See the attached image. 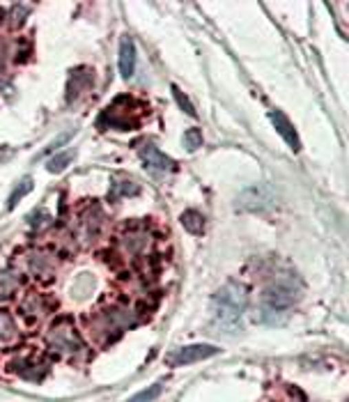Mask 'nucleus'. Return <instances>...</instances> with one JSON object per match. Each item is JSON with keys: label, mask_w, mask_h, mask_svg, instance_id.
I'll return each instance as SVG.
<instances>
[{"label": "nucleus", "mask_w": 349, "mask_h": 402, "mask_svg": "<svg viewBox=\"0 0 349 402\" xmlns=\"http://www.w3.org/2000/svg\"><path fill=\"white\" fill-rule=\"evenodd\" d=\"M163 391V381H154L147 388H142L140 393H136L134 398H129V402H154Z\"/></svg>", "instance_id": "9"}, {"label": "nucleus", "mask_w": 349, "mask_h": 402, "mask_svg": "<svg viewBox=\"0 0 349 402\" xmlns=\"http://www.w3.org/2000/svg\"><path fill=\"white\" fill-rule=\"evenodd\" d=\"M297 302V290H294L292 281H273L262 295V306H260V315L264 322H278L285 317L290 308Z\"/></svg>", "instance_id": "2"}, {"label": "nucleus", "mask_w": 349, "mask_h": 402, "mask_svg": "<svg viewBox=\"0 0 349 402\" xmlns=\"http://www.w3.org/2000/svg\"><path fill=\"white\" fill-rule=\"evenodd\" d=\"M184 145H187L189 152H195V149L202 145V134H200V129H189V131L184 134Z\"/></svg>", "instance_id": "14"}, {"label": "nucleus", "mask_w": 349, "mask_h": 402, "mask_svg": "<svg viewBox=\"0 0 349 402\" xmlns=\"http://www.w3.org/2000/svg\"><path fill=\"white\" fill-rule=\"evenodd\" d=\"M173 97H175L177 104L182 106V111H187V115H191V118H195L198 113H195L193 104H191V101H189V97H184L182 90H180V87H177V85H173Z\"/></svg>", "instance_id": "15"}, {"label": "nucleus", "mask_w": 349, "mask_h": 402, "mask_svg": "<svg viewBox=\"0 0 349 402\" xmlns=\"http://www.w3.org/2000/svg\"><path fill=\"white\" fill-rule=\"evenodd\" d=\"M14 322H12V317L8 313H0V343H5V340H12L14 338Z\"/></svg>", "instance_id": "12"}, {"label": "nucleus", "mask_w": 349, "mask_h": 402, "mask_svg": "<svg viewBox=\"0 0 349 402\" xmlns=\"http://www.w3.org/2000/svg\"><path fill=\"white\" fill-rule=\"evenodd\" d=\"M30 191H32V180H30V177H23L21 184H19L14 191H12V195H10V200H8V209H14L17 202L21 200L25 193H30Z\"/></svg>", "instance_id": "11"}, {"label": "nucleus", "mask_w": 349, "mask_h": 402, "mask_svg": "<svg viewBox=\"0 0 349 402\" xmlns=\"http://www.w3.org/2000/svg\"><path fill=\"white\" fill-rule=\"evenodd\" d=\"M246 310V292L239 283H225L211 299V315L221 331L232 333L242 326V315Z\"/></svg>", "instance_id": "1"}, {"label": "nucleus", "mask_w": 349, "mask_h": 402, "mask_svg": "<svg viewBox=\"0 0 349 402\" xmlns=\"http://www.w3.org/2000/svg\"><path fill=\"white\" fill-rule=\"evenodd\" d=\"M138 184L131 182V180H125V182H113V191H111V198L118 200L122 195H136L138 193Z\"/></svg>", "instance_id": "10"}, {"label": "nucleus", "mask_w": 349, "mask_h": 402, "mask_svg": "<svg viewBox=\"0 0 349 402\" xmlns=\"http://www.w3.org/2000/svg\"><path fill=\"white\" fill-rule=\"evenodd\" d=\"M138 156L142 159V163H145V168L149 170H173L175 168V161L163 154L154 142H140Z\"/></svg>", "instance_id": "5"}, {"label": "nucleus", "mask_w": 349, "mask_h": 402, "mask_svg": "<svg viewBox=\"0 0 349 402\" xmlns=\"http://www.w3.org/2000/svg\"><path fill=\"white\" fill-rule=\"evenodd\" d=\"M269 118H271V122H273V127H276V131L283 136V140L290 145L294 152H299V136H297V131H294V127H292V122L285 118L283 113L280 111H271L269 113Z\"/></svg>", "instance_id": "7"}, {"label": "nucleus", "mask_w": 349, "mask_h": 402, "mask_svg": "<svg viewBox=\"0 0 349 402\" xmlns=\"http://www.w3.org/2000/svg\"><path fill=\"white\" fill-rule=\"evenodd\" d=\"M74 159V152H63L58 156H53L51 163L46 168H49V173H63V170L70 166V161Z\"/></svg>", "instance_id": "13"}, {"label": "nucleus", "mask_w": 349, "mask_h": 402, "mask_svg": "<svg viewBox=\"0 0 349 402\" xmlns=\"http://www.w3.org/2000/svg\"><path fill=\"white\" fill-rule=\"evenodd\" d=\"M221 352V347L216 345H187V347H180L177 352H173L168 357V363L180 368V366H189V363H195V361H204V359H211Z\"/></svg>", "instance_id": "4"}, {"label": "nucleus", "mask_w": 349, "mask_h": 402, "mask_svg": "<svg viewBox=\"0 0 349 402\" xmlns=\"http://www.w3.org/2000/svg\"><path fill=\"white\" fill-rule=\"evenodd\" d=\"M118 65H120V76L122 78H131L134 76V72H136V44L129 35H125L120 39Z\"/></svg>", "instance_id": "6"}, {"label": "nucleus", "mask_w": 349, "mask_h": 402, "mask_svg": "<svg viewBox=\"0 0 349 402\" xmlns=\"http://www.w3.org/2000/svg\"><path fill=\"white\" fill-rule=\"evenodd\" d=\"M14 285H17L14 276H10V274H3V276H0V297H8V295H12V290H14Z\"/></svg>", "instance_id": "16"}, {"label": "nucleus", "mask_w": 349, "mask_h": 402, "mask_svg": "<svg viewBox=\"0 0 349 402\" xmlns=\"http://www.w3.org/2000/svg\"><path fill=\"white\" fill-rule=\"evenodd\" d=\"M239 209L244 212H269L278 205V195L269 184H257V187L246 189L242 195H239Z\"/></svg>", "instance_id": "3"}, {"label": "nucleus", "mask_w": 349, "mask_h": 402, "mask_svg": "<svg viewBox=\"0 0 349 402\" xmlns=\"http://www.w3.org/2000/svg\"><path fill=\"white\" fill-rule=\"evenodd\" d=\"M180 221L191 235H200L204 230V216L200 212H195V209H187V212L180 216Z\"/></svg>", "instance_id": "8"}]
</instances>
